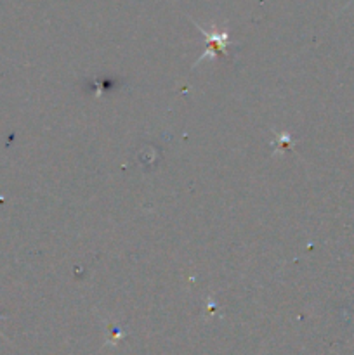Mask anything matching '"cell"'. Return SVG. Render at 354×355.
Masks as SVG:
<instances>
[{
	"instance_id": "1",
	"label": "cell",
	"mask_w": 354,
	"mask_h": 355,
	"mask_svg": "<svg viewBox=\"0 0 354 355\" xmlns=\"http://www.w3.org/2000/svg\"><path fill=\"white\" fill-rule=\"evenodd\" d=\"M196 28L201 31V33H203L205 40H207V47H205L203 54H201L200 59L196 61V66L200 64V62L208 61V59H215L219 54H226V51H228V45H229L228 31H219L217 28H214L212 31H208V30H205L201 24H196Z\"/></svg>"
},
{
	"instance_id": "2",
	"label": "cell",
	"mask_w": 354,
	"mask_h": 355,
	"mask_svg": "<svg viewBox=\"0 0 354 355\" xmlns=\"http://www.w3.org/2000/svg\"><path fill=\"white\" fill-rule=\"evenodd\" d=\"M0 319H3V315H0Z\"/></svg>"
}]
</instances>
